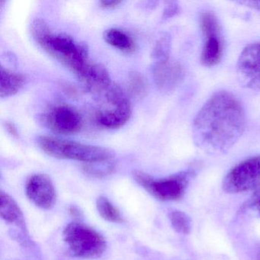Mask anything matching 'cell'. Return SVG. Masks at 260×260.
I'll use <instances>...</instances> for the list:
<instances>
[{
  "mask_svg": "<svg viewBox=\"0 0 260 260\" xmlns=\"http://www.w3.org/2000/svg\"><path fill=\"white\" fill-rule=\"evenodd\" d=\"M246 127V115L241 103L231 92L214 93L194 118L192 138L198 147L210 154L229 151Z\"/></svg>",
  "mask_w": 260,
  "mask_h": 260,
  "instance_id": "6da1fadb",
  "label": "cell"
},
{
  "mask_svg": "<svg viewBox=\"0 0 260 260\" xmlns=\"http://www.w3.org/2000/svg\"><path fill=\"white\" fill-rule=\"evenodd\" d=\"M34 39L44 51L69 68L78 78L90 63L86 44L77 43L68 35L53 34L50 29Z\"/></svg>",
  "mask_w": 260,
  "mask_h": 260,
  "instance_id": "7a4b0ae2",
  "label": "cell"
},
{
  "mask_svg": "<svg viewBox=\"0 0 260 260\" xmlns=\"http://www.w3.org/2000/svg\"><path fill=\"white\" fill-rule=\"evenodd\" d=\"M42 151L57 159H72L85 164L109 160L114 153L106 147L66 141L50 136H39L36 139Z\"/></svg>",
  "mask_w": 260,
  "mask_h": 260,
  "instance_id": "3957f363",
  "label": "cell"
},
{
  "mask_svg": "<svg viewBox=\"0 0 260 260\" xmlns=\"http://www.w3.org/2000/svg\"><path fill=\"white\" fill-rule=\"evenodd\" d=\"M63 237L71 253L79 258H99L107 247L103 235L82 222H71L67 225Z\"/></svg>",
  "mask_w": 260,
  "mask_h": 260,
  "instance_id": "277c9868",
  "label": "cell"
},
{
  "mask_svg": "<svg viewBox=\"0 0 260 260\" xmlns=\"http://www.w3.org/2000/svg\"><path fill=\"white\" fill-rule=\"evenodd\" d=\"M193 174V170H186L168 177L155 179L140 170L133 172L135 181L152 196L162 202H173L182 199Z\"/></svg>",
  "mask_w": 260,
  "mask_h": 260,
  "instance_id": "5b68a950",
  "label": "cell"
},
{
  "mask_svg": "<svg viewBox=\"0 0 260 260\" xmlns=\"http://www.w3.org/2000/svg\"><path fill=\"white\" fill-rule=\"evenodd\" d=\"M223 189L228 193H242L260 188V156L237 164L225 176Z\"/></svg>",
  "mask_w": 260,
  "mask_h": 260,
  "instance_id": "8992f818",
  "label": "cell"
},
{
  "mask_svg": "<svg viewBox=\"0 0 260 260\" xmlns=\"http://www.w3.org/2000/svg\"><path fill=\"white\" fill-rule=\"evenodd\" d=\"M200 28L205 38V42L201 54V61L204 66H215L223 56V44L221 29L217 16L213 13L205 12L199 18Z\"/></svg>",
  "mask_w": 260,
  "mask_h": 260,
  "instance_id": "52a82bcc",
  "label": "cell"
},
{
  "mask_svg": "<svg viewBox=\"0 0 260 260\" xmlns=\"http://www.w3.org/2000/svg\"><path fill=\"white\" fill-rule=\"evenodd\" d=\"M237 74L242 86L260 91V42L250 44L242 51L237 61Z\"/></svg>",
  "mask_w": 260,
  "mask_h": 260,
  "instance_id": "ba28073f",
  "label": "cell"
},
{
  "mask_svg": "<svg viewBox=\"0 0 260 260\" xmlns=\"http://www.w3.org/2000/svg\"><path fill=\"white\" fill-rule=\"evenodd\" d=\"M43 118L51 130L61 135L78 133L83 126V118L80 112L68 105H59L52 108Z\"/></svg>",
  "mask_w": 260,
  "mask_h": 260,
  "instance_id": "9c48e42d",
  "label": "cell"
},
{
  "mask_svg": "<svg viewBox=\"0 0 260 260\" xmlns=\"http://www.w3.org/2000/svg\"><path fill=\"white\" fill-rule=\"evenodd\" d=\"M25 193L28 199L42 209L50 210L55 205V188L47 175L37 173L30 176L25 185Z\"/></svg>",
  "mask_w": 260,
  "mask_h": 260,
  "instance_id": "30bf717a",
  "label": "cell"
},
{
  "mask_svg": "<svg viewBox=\"0 0 260 260\" xmlns=\"http://www.w3.org/2000/svg\"><path fill=\"white\" fill-rule=\"evenodd\" d=\"M153 77L156 87L164 93H170L176 90L184 79V72L181 65L170 59L157 60L153 64Z\"/></svg>",
  "mask_w": 260,
  "mask_h": 260,
  "instance_id": "8fae6325",
  "label": "cell"
},
{
  "mask_svg": "<svg viewBox=\"0 0 260 260\" xmlns=\"http://www.w3.org/2000/svg\"><path fill=\"white\" fill-rule=\"evenodd\" d=\"M79 79L89 92L98 97H101L112 84L107 69L100 63H89Z\"/></svg>",
  "mask_w": 260,
  "mask_h": 260,
  "instance_id": "7c38bea8",
  "label": "cell"
},
{
  "mask_svg": "<svg viewBox=\"0 0 260 260\" xmlns=\"http://www.w3.org/2000/svg\"><path fill=\"white\" fill-rule=\"evenodd\" d=\"M132 115V105L108 106L100 109L95 115V121L101 127L117 129L123 127L130 120Z\"/></svg>",
  "mask_w": 260,
  "mask_h": 260,
  "instance_id": "4fadbf2b",
  "label": "cell"
},
{
  "mask_svg": "<svg viewBox=\"0 0 260 260\" xmlns=\"http://www.w3.org/2000/svg\"><path fill=\"white\" fill-rule=\"evenodd\" d=\"M0 215L5 221L16 225L24 234H28L22 210L13 198L3 191L0 194Z\"/></svg>",
  "mask_w": 260,
  "mask_h": 260,
  "instance_id": "5bb4252c",
  "label": "cell"
},
{
  "mask_svg": "<svg viewBox=\"0 0 260 260\" xmlns=\"http://www.w3.org/2000/svg\"><path fill=\"white\" fill-rule=\"evenodd\" d=\"M0 95L2 98L16 95L26 81L25 75L13 72L4 67L0 68Z\"/></svg>",
  "mask_w": 260,
  "mask_h": 260,
  "instance_id": "9a60e30c",
  "label": "cell"
},
{
  "mask_svg": "<svg viewBox=\"0 0 260 260\" xmlns=\"http://www.w3.org/2000/svg\"><path fill=\"white\" fill-rule=\"evenodd\" d=\"M104 39L111 46L124 53L135 51V42L132 36L118 28H109L104 33Z\"/></svg>",
  "mask_w": 260,
  "mask_h": 260,
  "instance_id": "2e32d148",
  "label": "cell"
},
{
  "mask_svg": "<svg viewBox=\"0 0 260 260\" xmlns=\"http://www.w3.org/2000/svg\"><path fill=\"white\" fill-rule=\"evenodd\" d=\"M97 210L99 214L104 220L113 223H121L122 217L119 210L104 196H100L96 201Z\"/></svg>",
  "mask_w": 260,
  "mask_h": 260,
  "instance_id": "e0dca14e",
  "label": "cell"
},
{
  "mask_svg": "<svg viewBox=\"0 0 260 260\" xmlns=\"http://www.w3.org/2000/svg\"><path fill=\"white\" fill-rule=\"evenodd\" d=\"M116 169V164L112 159L100 161V162L85 164L83 166V170L88 176L92 177L101 178L109 176L113 173Z\"/></svg>",
  "mask_w": 260,
  "mask_h": 260,
  "instance_id": "ac0fdd59",
  "label": "cell"
},
{
  "mask_svg": "<svg viewBox=\"0 0 260 260\" xmlns=\"http://www.w3.org/2000/svg\"><path fill=\"white\" fill-rule=\"evenodd\" d=\"M127 89L134 98L137 100L144 98L147 95L148 86L144 76L138 72L131 73L127 80Z\"/></svg>",
  "mask_w": 260,
  "mask_h": 260,
  "instance_id": "d6986e66",
  "label": "cell"
},
{
  "mask_svg": "<svg viewBox=\"0 0 260 260\" xmlns=\"http://www.w3.org/2000/svg\"><path fill=\"white\" fill-rule=\"evenodd\" d=\"M169 218L171 222L173 229L182 234H188L191 231V219L183 211H171L169 214Z\"/></svg>",
  "mask_w": 260,
  "mask_h": 260,
  "instance_id": "ffe728a7",
  "label": "cell"
},
{
  "mask_svg": "<svg viewBox=\"0 0 260 260\" xmlns=\"http://www.w3.org/2000/svg\"><path fill=\"white\" fill-rule=\"evenodd\" d=\"M170 38L167 35L161 36L153 50V57L158 60H165L169 58V53L170 50Z\"/></svg>",
  "mask_w": 260,
  "mask_h": 260,
  "instance_id": "44dd1931",
  "label": "cell"
},
{
  "mask_svg": "<svg viewBox=\"0 0 260 260\" xmlns=\"http://www.w3.org/2000/svg\"><path fill=\"white\" fill-rule=\"evenodd\" d=\"M179 7L176 3H168L167 7H165V10H164L162 18H164V19H170V18L176 16L177 13H179Z\"/></svg>",
  "mask_w": 260,
  "mask_h": 260,
  "instance_id": "7402d4cb",
  "label": "cell"
},
{
  "mask_svg": "<svg viewBox=\"0 0 260 260\" xmlns=\"http://www.w3.org/2000/svg\"><path fill=\"white\" fill-rule=\"evenodd\" d=\"M100 5L105 9H114L121 4V1L118 0H103L100 1Z\"/></svg>",
  "mask_w": 260,
  "mask_h": 260,
  "instance_id": "603a6c76",
  "label": "cell"
},
{
  "mask_svg": "<svg viewBox=\"0 0 260 260\" xmlns=\"http://www.w3.org/2000/svg\"><path fill=\"white\" fill-rule=\"evenodd\" d=\"M6 129L7 132H9L10 135L14 137V138H18L19 137V132H18L17 128L13 123L10 122V121H7L5 123Z\"/></svg>",
  "mask_w": 260,
  "mask_h": 260,
  "instance_id": "cb8c5ba5",
  "label": "cell"
},
{
  "mask_svg": "<svg viewBox=\"0 0 260 260\" xmlns=\"http://www.w3.org/2000/svg\"><path fill=\"white\" fill-rule=\"evenodd\" d=\"M251 205H253L256 208L260 214V188L255 191V194L251 199Z\"/></svg>",
  "mask_w": 260,
  "mask_h": 260,
  "instance_id": "d4e9b609",
  "label": "cell"
},
{
  "mask_svg": "<svg viewBox=\"0 0 260 260\" xmlns=\"http://www.w3.org/2000/svg\"><path fill=\"white\" fill-rule=\"evenodd\" d=\"M255 260H260V245L257 248L256 252H255Z\"/></svg>",
  "mask_w": 260,
  "mask_h": 260,
  "instance_id": "484cf974",
  "label": "cell"
}]
</instances>
